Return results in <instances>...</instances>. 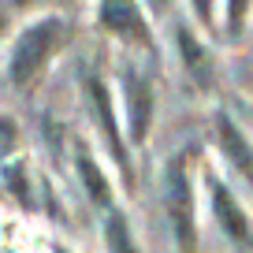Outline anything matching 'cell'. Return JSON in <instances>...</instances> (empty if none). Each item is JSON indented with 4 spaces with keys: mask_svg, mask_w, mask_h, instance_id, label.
Returning a JSON list of instances; mask_svg holds the SVG:
<instances>
[{
    "mask_svg": "<svg viewBox=\"0 0 253 253\" xmlns=\"http://www.w3.org/2000/svg\"><path fill=\"white\" fill-rule=\"evenodd\" d=\"M101 23L112 34H123V38H134L142 45H149V30H145V19L138 0H104L101 4Z\"/></svg>",
    "mask_w": 253,
    "mask_h": 253,
    "instance_id": "cell-3",
    "label": "cell"
},
{
    "mask_svg": "<svg viewBox=\"0 0 253 253\" xmlns=\"http://www.w3.org/2000/svg\"><path fill=\"white\" fill-rule=\"evenodd\" d=\"M126 101H130V138L142 142L149 126V86L134 71H126Z\"/></svg>",
    "mask_w": 253,
    "mask_h": 253,
    "instance_id": "cell-4",
    "label": "cell"
},
{
    "mask_svg": "<svg viewBox=\"0 0 253 253\" xmlns=\"http://www.w3.org/2000/svg\"><path fill=\"white\" fill-rule=\"evenodd\" d=\"M108 246H112L116 253H134V246H130V235H126L123 216H112V220H108Z\"/></svg>",
    "mask_w": 253,
    "mask_h": 253,
    "instance_id": "cell-10",
    "label": "cell"
},
{
    "mask_svg": "<svg viewBox=\"0 0 253 253\" xmlns=\"http://www.w3.org/2000/svg\"><path fill=\"white\" fill-rule=\"evenodd\" d=\"M212 205H216V216H220L223 231L235 238H246V216L238 212V205L227 198V190L220 186V182H212Z\"/></svg>",
    "mask_w": 253,
    "mask_h": 253,
    "instance_id": "cell-7",
    "label": "cell"
},
{
    "mask_svg": "<svg viewBox=\"0 0 253 253\" xmlns=\"http://www.w3.org/2000/svg\"><path fill=\"white\" fill-rule=\"evenodd\" d=\"M246 8H250V0H227V26H231V30H238V26H242Z\"/></svg>",
    "mask_w": 253,
    "mask_h": 253,
    "instance_id": "cell-11",
    "label": "cell"
},
{
    "mask_svg": "<svg viewBox=\"0 0 253 253\" xmlns=\"http://www.w3.org/2000/svg\"><path fill=\"white\" fill-rule=\"evenodd\" d=\"M60 38H63L60 19H41V23H34L30 30L19 38L15 52H11V79H15V86H26V82L41 71V63L52 56V48L60 45Z\"/></svg>",
    "mask_w": 253,
    "mask_h": 253,
    "instance_id": "cell-1",
    "label": "cell"
},
{
    "mask_svg": "<svg viewBox=\"0 0 253 253\" xmlns=\"http://www.w3.org/2000/svg\"><path fill=\"white\" fill-rule=\"evenodd\" d=\"M194 8L201 11V19L209 23V15H212V0H194Z\"/></svg>",
    "mask_w": 253,
    "mask_h": 253,
    "instance_id": "cell-12",
    "label": "cell"
},
{
    "mask_svg": "<svg viewBox=\"0 0 253 253\" xmlns=\"http://www.w3.org/2000/svg\"><path fill=\"white\" fill-rule=\"evenodd\" d=\"M179 45H182V56H186L190 71L198 75V82H209V60H205V52H201V45H198L194 38H190L186 30L179 34Z\"/></svg>",
    "mask_w": 253,
    "mask_h": 253,
    "instance_id": "cell-9",
    "label": "cell"
},
{
    "mask_svg": "<svg viewBox=\"0 0 253 253\" xmlns=\"http://www.w3.org/2000/svg\"><path fill=\"white\" fill-rule=\"evenodd\" d=\"M79 175H82V182H86V190H89V198L97 201V205H108V182H104V175L97 171V164H93V157H86L82 153L79 157Z\"/></svg>",
    "mask_w": 253,
    "mask_h": 253,
    "instance_id": "cell-8",
    "label": "cell"
},
{
    "mask_svg": "<svg viewBox=\"0 0 253 253\" xmlns=\"http://www.w3.org/2000/svg\"><path fill=\"white\" fill-rule=\"evenodd\" d=\"M220 142H223V153L231 157V164H235L238 171L250 179V186H253V149L246 145L242 130H238L231 119H220Z\"/></svg>",
    "mask_w": 253,
    "mask_h": 253,
    "instance_id": "cell-5",
    "label": "cell"
},
{
    "mask_svg": "<svg viewBox=\"0 0 253 253\" xmlns=\"http://www.w3.org/2000/svg\"><path fill=\"white\" fill-rule=\"evenodd\" d=\"M15 4H34V0H15Z\"/></svg>",
    "mask_w": 253,
    "mask_h": 253,
    "instance_id": "cell-13",
    "label": "cell"
},
{
    "mask_svg": "<svg viewBox=\"0 0 253 253\" xmlns=\"http://www.w3.org/2000/svg\"><path fill=\"white\" fill-rule=\"evenodd\" d=\"M168 216L182 253H194V194H190V175L182 160L168 168Z\"/></svg>",
    "mask_w": 253,
    "mask_h": 253,
    "instance_id": "cell-2",
    "label": "cell"
},
{
    "mask_svg": "<svg viewBox=\"0 0 253 253\" xmlns=\"http://www.w3.org/2000/svg\"><path fill=\"white\" fill-rule=\"evenodd\" d=\"M89 93H93V104H97V116H101V126H104V134H108V145L112 153H116V160L126 168V153H123V142H119V130H116V116H112V97L108 89L101 86V82H89Z\"/></svg>",
    "mask_w": 253,
    "mask_h": 253,
    "instance_id": "cell-6",
    "label": "cell"
},
{
    "mask_svg": "<svg viewBox=\"0 0 253 253\" xmlns=\"http://www.w3.org/2000/svg\"><path fill=\"white\" fill-rule=\"evenodd\" d=\"M157 4H164V0H157Z\"/></svg>",
    "mask_w": 253,
    "mask_h": 253,
    "instance_id": "cell-14",
    "label": "cell"
}]
</instances>
